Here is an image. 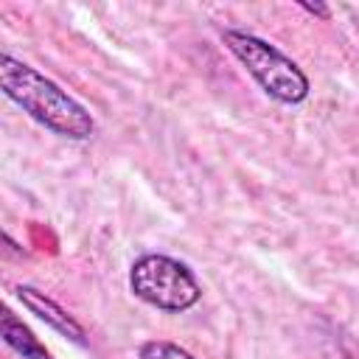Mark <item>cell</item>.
Listing matches in <instances>:
<instances>
[{
    "label": "cell",
    "mask_w": 359,
    "mask_h": 359,
    "mask_svg": "<svg viewBox=\"0 0 359 359\" xmlns=\"http://www.w3.org/2000/svg\"><path fill=\"white\" fill-rule=\"evenodd\" d=\"M137 359H196V356L168 339H146L137 348Z\"/></svg>",
    "instance_id": "obj_6"
},
{
    "label": "cell",
    "mask_w": 359,
    "mask_h": 359,
    "mask_svg": "<svg viewBox=\"0 0 359 359\" xmlns=\"http://www.w3.org/2000/svg\"><path fill=\"white\" fill-rule=\"evenodd\" d=\"M0 337H3V342H6L14 353H20L22 359H53L50 351L34 337V331H31L17 314H11L8 309L0 314Z\"/></svg>",
    "instance_id": "obj_5"
},
{
    "label": "cell",
    "mask_w": 359,
    "mask_h": 359,
    "mask_svg": "<svg viewBox=\"0 0 359 359\" xmlns=\"http://www.w3.org/2000/svg\"><path fill=\"white\" fill-rule=\"evenodd\" d=\"M14 294H17V300L34 314V317H39L45 325H50L56 334H62V337H67V339H73V342H84L87 337H84V328H81V323L73 317V314H67L56 300H50L45 292H39V289H34V286H17L14 289Z\"/></svg>",
    "instance_id": "obj_4"
},
{
    "label": "cell",
    "mask_w": 359,
    "mask_h": 359,
    "mask_svg": "<svg viewBox=\"0 0 359 359\" xmlns=\"http://www.w3.org/2000/svg\"><path fill=\"white\" fill-rule=\"evenodd\" d=\"M0 90L28 118L59 137L87 140L95 135V118L79 98L11 53L0 56Z\"/></svg>",
    "instance_id": "obj_1"
},
{
    "label": "cell",
    "mask_w": 359,
    "mask_h": 359,
    "mask_svg": "<svg viewBox=\"0 0 359 359\" xmlns=\"http://www.w3.org/2000/svg\"><path fill=\"white\" fill-rule=\"evenodd\" d=\"M222 42L272 101L294 107L309 98V93H311L309 76L300 70V65L294 59H289L272 42H266L250 31H238V28H224Z\"/></svg>",
    "instance_id": "obj_2"
},
{
    "label": "cell",
    "mask_w": 359,
    "mask_h": 359,
    "mask_svg": "<svg viewBox=\"0 0 359 359\" xmlns=\"http://www.w3.org/2000/svg\"><path fill=\"white\" fill-rule=\"evenodd\" d=\"M129 292L146 306L168 314H182L202 300V286L191 266L163 252H146L132 261Z\"/></svg>",
    "instance_id": "obj_3"
},
{
    "label": "cell",
    "mask_w": 359,
    "mask_h": 359,
    "mask_svg": "<svg viewBox=\"0 0 359 359\" xmlns=\"http://www.w3.org/2000/svg\"><path fill=\"white\" fill-rule=\"evenodd\" d=\"M300 8L309 11V14H314V17H323V20H328V14H331L328 6H323V3H314V6L311 3H300Z\"/></svg>",
    "instance_id": "obj_7"
}]
</instances>
